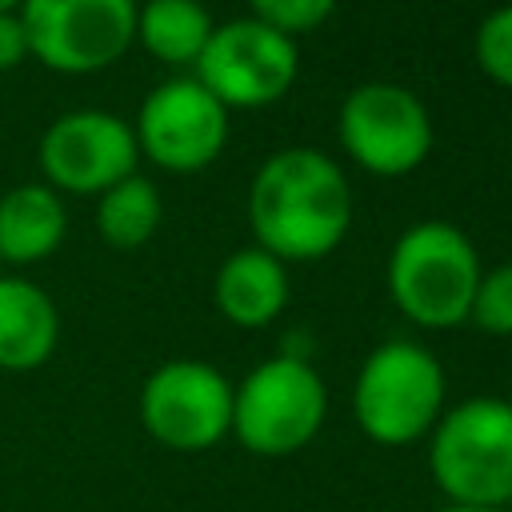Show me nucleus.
<instances>
[{"instance_id":"f257e3e1","label":"nucleus","mask_w":512,"mask_h":512,"mask_svg":"<svg viewBox=\"0 0 512 512\" xmlns=\"http://www.w3.org/2000/svg\"><path fill=\"white\" fill-rule=\"evenodd\" d=\"M256 248L276 260H320L352 228V188L344 168L316 148L272 152L248 188Z\"/></svg>"},{"instance_id":"f03ea898","label":"nucleus","mask_w":512,"mask_h":512,"mask_svg":"<svg viewBox=\"0 0 512 512\" xmlns=\"http://www.w3.org/2000/svg\"><path fill=\"white\" fill-rule=\"evenodd\" d=\"M428 468L448 504L504 508L512 500V400L468 396L428 432Z\"/></svg>"},{"instance_id":"7ed1b4c3","label":"nucleus","mask_w":512,"mask_h":512,"mask_svg":"<svg viewBox=\"0 0 512 512\" xmlns=\"http://www.w3.org/2000/svg\"><path fill=\"white\" fill-rule=\"evenodd\" d=\"M352 412L372 444L404 448L424 440L444 416V368L416 340L372 348L352 384Z\"/></svg>"},{"instance_id":"20e7f679","label":"nucleus","mask_w":512,"mask_h":512,"mask_svg":"<svg viewBox=\"0 0 512 512\" xmlns=\"http://www.w3.org/2000/svg\"><path fill=\"white\" fill-rule=\"evenodd\" d=\"M476 284L480 256L472 240L448 220H420L392 244L388 292L396 308L420 328L464 324Z\"/></svg>"},{"instance_id":"39448f33","label":"nucleus","mask_w":512,"mask_h":512,"mask_svg":"<svg viewBox=\"0 0 512 512\" xmlns=\"http://www.w3.org/2000/svg\"><path fill=\"white\" fill-rule=\"evenodd\" d=\"M328 416V388L304 356H272L232 384V436L256 456L300 452Z\"/></svg>"},{"instance_id":"423d86ee","label":"nucleus","mask_w":512,"mask_h":512,"mask_svg":"<svg viewBox=\"0 0 512 512\" xmlns=\"http://www.w3.org/2000/svg\"><path fill=\"white\" fill-rule=\"evenodd\" d=\"M296 72V40L256 16L216 24L196 60V80L224 108H268L288 96Z\"/></svg>"},{"instance_id":"0eeeda50","label":"nucleus","mask_w":512,"mask_h":512,"mask_svg":"<svg viewBox=\"0 0 512 512\" xmlns=\"http://www.w3.org/2000/svg\"><path fill=\"white\" fill-rule=\"evenodd\" d=\"M136 0H24L28 52L52 72H100L136 40Z\"/></svg>"},{"instance_id":"6e6552de","label":"nucleus","mask_w":512,"mask_h":512,"mask_svg":"<svg viewBox=\"0 0 512 512\" xmlns=\"http://www.w3.org/2000/svg\"><path fill=\"white\" fill-rule=\"evenodd\" d=\"M344 152L372 176H408L432 148V116L416 92L388 80L352 88L336 116Z\"/></svg>"},{"instance_id":"1a4fd4ad","label":"nucleus","mask_w":512,"mask_h":512,"mask_svg":"<svg viewBox=\"0 0 512 512\" xmlns=\"http://www.w3.org/2000/svg\"><path fill=\"white\" fill-rule=\"evenodd\" d=\"M140 424L172 452H204L232 432V384L208 360H168L140 388Z\"/></svg>"},{"instance_id":"9d476101","label":"nucleus","mask_w":512,"mask_h":512,"mask_svg":"<svg viewBox=\"0 0 512 512\" xmlns=\"http://www.w3.org/2000/svg\"><path fill=\"white\" fill-rule=\"evenodd\" d=\"M132 132L152 164L168 172H200L228 144V108L196 76H176L144 96Z\"/></svg>"},{"instance_id":"9b49d317","label":"nucleus","mask_w":512,"mask_h":512,"mask_svg":"<svg viewBox=\"0 0 512 512\" xmlns=\"http://www.w3.org/2000/svg\"><path fill=\"white\" fill-rule=\"evenodd\" d=\"M140 160L136 132L112 112L80 108L64 112L40 136V168L48 188L64 192H104L116 180L132 176Z\"/></svg>"},{"instance_id":"f8f14e48","label":"nucleus","mask_w":512,"mask_h":512,"mask_svg":"<svg viewBox=\"0 0 512 512\" xmlns=\"http://www.w3.org/2000/svg\"><path fill=\"white\" fill-rule=\"evenodd\" d=\"M212 300L224 320L236 328H264L272 324L288 304V268L264 248H240L232 252L212 284Z\"/></svg>"},{"instance_id":"ddd939ff","label":"nucleus","mask_w":512,"mask_h":512,"mask_svg":"<svg viewBox=\"0 0 512 512\" xmlns=\"http://www.w3.org/2000/svg\"><path fill=\"white\" fill-rule=\"evenodd\" d=\"M56 340L60 312L52 296L24 276H0V368L32 372L48 364Z\"/></svg>"},{"instance_id":"4468645a","label":"nucleus","mask_w":512,"mask_h":512,"mask_svg":"<svg viewBox=\"0 0 512 512\" xmlns=\"http://www.w3.org/2000/svg\"><path fill=\"white\" fill-rule=\"evenodd\" d=\"M68 212L48 184H20L0 196V260L36 264L64 240Z\"/></svg>"},{"instance_id":"2eb2a0df","label":"nucleus","mask_w":512,"mask_h":512,"mask_svg":"<svg viewBox=\"0 0 512 512\" xmlns=\"http://www.w3.org/2000/svg\"><path fill=\"white\" fill-rule=\"evenodd\" d=\"M212 28L200 0H144V8H136V40L160 64H196Z\"/></svg>"},{"instance_id":"dca6fc26","label":"nucleus","mask_w":512,"mask_h":512,"mask_svg":"<svg viewBox=\"0 0 512 512\" xmlns=\"http://www.w3.org/2000/svg\"><path fill=\"white\" fill-rule=\"evenodd\" d=\"M160 212L164 208H160L156 184L132 172V176H124L100 192L96 228H100L104 244H112V248H140L160 228Z\"/></svg>"},{"instance_id":"f3484780","label":"nucleus","mask_w":512,"mask_h":512,"mask_svg":"<svg viewBox=\"0 0 512 512\" xmlns=\"http://www.w3.org/2000/svg\"><path fill=\"white\" fill-rule=\"evenodd\" d=\"M468 320L476 328H484L488 336H512V264L480 272Z\"/></svg>"},{"instance_id":"a211bd4d","label":"nucleus","mask_w":512,"mask_h":512,"mask_svg":"<svg viewBox=\"0 0 512 512\" xmlns=\"http://www.w3.org/2000/svg\"><path fill=\"white\" fill-rule=\"evenodd\" d=\"M476 64L496 84L512 88V4L492 8L476 28Z\"/></svg>"},{"instance_id":"6ab92c4d","label":"nucleus","mask_w":512,"mask_h":512,"mask_svg":"<svg viewBox=\"0 0 512 512\" xmlns=\"http://www.w3.org/2000/svg\"><path fill=\"white\" fill-rule=\"evenodd\" d=\"M252 4V16L296 36V32H308L316 24H324L336 8V0H248Z\"/></svg>"},{"instance_id":"aec40b11","label":"nucleus","mask_w":512,"mask_h":512,"mask_svg":"<svg viewBox=\"0 0 512 512\" xmlns=\"http://www.w3.org/2000/svg\"><path fill=\"white\" fill-rule=\"evenodd\" d=\"M28 52V36H24V24H20V12H0V72L16 68Z\"/></svg>"},{"instance_id":"412c9836","label":"nucleus","mask_w":512,"mask_h":512,"mask_svg":"<svg viewBox=\"0 0 512 512\" xmlns=\"http://www.w3.org/2000/svg\"><path fill=\"white\" fill-rule=\"evenodd\" d=\"M440 512H504V508H476V504H444Z\"/></svg>"},{"instance_id":"4be33fe9","label":"nucleus","mask_w":512,"mask_h":512,"mask_svg":"<svg viewBox=\"0 0 512 512\" xmlns=\"http://www.w3.org/2000/svg\"><path fill=\"white\" fill-rule=\"evenodd\" d=\"M24 0H0V12H16Z\"/></svg>"}]
</instances>
